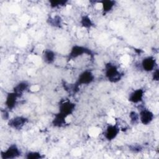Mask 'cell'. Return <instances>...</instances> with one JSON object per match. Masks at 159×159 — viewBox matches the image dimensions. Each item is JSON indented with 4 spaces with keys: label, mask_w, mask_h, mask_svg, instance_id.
Returning a JSON list of instances; mask_svg holds the SVG:
<instances>
[{
    "label": "cell",
    "mask_w": 159,
    "mask_h": 159,
    "mask_svg": "<svg viewBox=\"0 0 159 159\" xmlns=\"http://www.w3.org/2000/svg\"><path fill=\"white\" fill-rule=\"evenodd\" d=\"M106 76L112 83H117L122 78V75L118 71L117 68L110 63L106 65Z\"/></svg>",
    "instance_id": "cell-1"
},
{
    "label": "cell",
    "mask_w": 159,
    "mask_h": 159,
    "mask_svg": "<svg viewBox=\"0 0 159 159\" xmlns=\"http://www.w3.org/2000/svg\"><path fill=\"white\" fill-rule=\"evenodd\" d=\"M20 152L16 145H11L6 151L1 152V158L2 159H11L19 157Z\"/></svg>",
    "instance_id": "cell-2"
},
{
    "label": "cell",
    "mask_w": 159,
    "mask_h": 159,
    "mask_svg": "<svg viewBox=\"0 0 159 159\" xmlns=\"http://www.w3.org/2000/svg\"><path fill=\"white\" fill-rule=\"evenodd\" d=\"M94 80V76L93 73L89 71H85L81 73L78 77L76 86H75V89H78V86L81 84H88L91 83Z\"/></svg>",
    "instance_id": "cell-3"
},
{
    "label": "cell",
    "mask_w": 159,
    "mask_h": 159,
    "mask_svg": "<svg viewBox=\"0 0 159 159\" xmlns=\"http://www.w3.org/2000/svg\"><path fill=\"white\" fill-rule=\"evenodd\" d=\"M75 107V104L71 101H65L60 105V113L67 117L68 116L72 114L74 111Z\"/></svg>",
    "instance_id": "cell-4"
},
{
    "label": "cell",
    "mask_w": 159,
    "mask_h": 159,
    "mask_svg": "<svg viewBox=\"0 0 159 159\" xmlns=\"http://www.w3.org/2000/svg\"><path fill=\"white\" fill-rule=\"evenodd\" d=\"M27 119L22 116H18L14 117L11 119L9 122L8 124L10 127L16 129H20L27 122Z\"/></svg>",
    "instance_id": "cell-5"
},
{
    "label": "cell",
    "mask_w": 159,
    "mask_h": 159,
    "mask_svg": "<svg viewBox=\"0 0 159 159\" xmlns=\"http://www.w3.org/2000/svg\"><path fill=\"white\" fill-rule=\"evenodd\" d=\"M84 53H87V54L91 55V52L89 49H88L84 47L75 45L71 49V51L70 53V58H76Z\"/></svg>",
    "instance_id": "cell-6"
},
{
    "label": "cell",
    "mask_w": 159,
    "mask_h": 159,
    "mask_svg": "<svg viewBox=\"0 0 159 159\" xmlns=\"http://www.w3.org/2000/svg\"><path fill=\"white\" fill-rule=\"evenodd\" d=\"M140 119L143 125L150 124L153 119V114L149 110L143 109L140 112Z\"/></svg>",
    "instance_id": "cell-7"
},
{
    "label": "cell",
    "mask_w": 159,
    "mask_h": 159,
    "mask_svg": "<svg viewBox=\"0 0 159 159\" xmlns=\"http://www.w3.org/2000/svg\"><path fill=\"white\" fill-rule=\"evenodd\" d=\"M156 64L155 60L152 57H148L144 58L142 61L143 69L146 71H150L153 70Z\"/></svg>",
    "instance_id": "cell-8"
},
{
    "label": "cell",
    "mask_w": 159,
    "mask_h": 159,
    "mask_svg": "<svg viewBox=\"0 0 159 159\" xmlns=\"http://www.w3.org/2000/svg\"><path fill=\"white\" fill-rule=\"evenodd\" d=\"M119 132V129L116 125H110L107 126L106 129V130L105 132V137L108 140H113L116 137Z\"/></svg>",
    "instance_id": "cell-9"
},
{
    "label": "cell",
    "mask_w": 159,
    "mask_h": 159,
    "mask_svg": "<svg viewBox=\"0 0 159 159\" xmlns=\"http://www.w3.org/2000/svg\"><path fill=\"white\" fill-rule=\"evenodd\" d=\"M143 93V90L142 89H136L130 94L129 100L133 103L139 102L142 100Z\"/></svg>",
    "instance_id": "cell-10"
},
{
    "label": "cell",
    "mask_w": 159,
    "mask_h": 159,
    "mask_svg": "<svg viewBox=\"0 0 159 159\" xmlns=\"http://www.w3.org/2000/svg\"><path fill=\"white\" fill-rule=\"evenodd\" d=\"M17 98H19L18 96L14 91L12 93H8L6 101V104L8 109H12L14 107L17 102Z\"/></svg>",
    "instance_id": "cell-11"
},
{
    "label": "cell",
    "mask_w": 159,
    "mask_h": 159,
    "mask_svg": "<svg viewBox=\"0 0 159 159\" xmlns=\"http://www.w3.org/2000/svg\"><path fill=\"white\" fill-rule=\"evenodd\" d=\"M65 117L60 112L57 114L55 116V118L53 120V124L55 127H61L65 124Z\"/></svg>",
    "instance_id": "cell-12"
},
{
    "label": "cell",
    "mask_w": 159,
    "mask_h": 159,
    "mask_svg": "<svg viewBox=\"0 0 159 159\" xmlns=\"http://www.w3.org/2000/svg\"><path fill=\"white\" fill-rule=\"evenodd\" d=\"M28 88V84L26 82H20L17 85H16L14 88V92L18 96V97H20L23 92L25 91Z\"/></svg>",
    "instance_id": "cell-13"
},
{
    "label": "cell",
    "mask_w": 159,
    "mask_h": 159,
    "mask_svg": "<svg viewBox=\"0 0 159 159\" xmlns=\"http://www.w3.org/2000/svg\"><path fill=\"white\" fill-rule=\"evenodd\" d=\"M55 58V53L51 50H46L43 53L44 61L47 63H52Z\"/></svg>",
    "instance_id": "cell-14"
},
{
    "label": "cell",
    "mask_w": 159,
    "mask_h": 159,
    "mask_svg": "<svg viewBox=\"0 0 159 159\" xmlns=\"http://www.w3.org/2000/svg\"><path fill=\"white\" fill-rule=\"evenodd\" d=\"M102 9L104 12H107L110 11L115 4V1H104L102 2Z\"/></svg>",
    "instance_id": "cell-15"
},
{
    "label": "cell",
    "mask_w": 159,
    "mask_h": 159,
    "mask_svg": "<svg viewBox=\"0 0 159 159\" xmlns=\"http://www.w3.org/2000/svg\"><path fill=\"white\" fill-rule=\"evenodd\" d=\"M81 24L82 26L85 28H90L93 25L91 20L87 16H84L82 17L81 20Z\"/></svg>",
    "instance_id": "cell-16"
},
{
    "label": "cell",
    "mask_w": 159,
    "mask_h": 159,
    "mask_svg": "<svg viewBox=\"0 0 159 159\" xmlns=\"http://www.w3.org/2000/svg\"><path fill=\"white\" fill-rule=\"evenodd\" d=\"M48 21L51 25H53L55 27H60L61 23V17L58 16H56L53 18H50L48 20Z\"/></svg>",
    "instance_id": "cell-17"
},
{
    "label": "cell",
    "mask_w": 159,
    "mask_h": 159,
    "mask_svg": "<svg viewBox=\"0 0 159 159\" xmlns=\"http://www.w3.org/2000/svg\"><path fill=\"white\" fill-rule=\"evenodd\" d=\"M26 158L28 159H39L42 158L40 153L36 152H30L27 154Z\"/></svg>",
    "instance_id": "cell-18"
},
{
    "label": "cell",
    "mask_w": 159,
    "mask_h": 159,
    "mask_svg": "<svg viewBox=\"0 0 159 159\" xmlns=\"http://www.w3.org/2000/svg\"><path fill=\"white\" fill-rule=\"evenodd\" d=\"M67 2L66 1H50V6L52 7H57L61 6H64Z\"/></svg>",
    "instance_id": "cell-19"
},
{
    "label": "cell",
    "mask_w": 159,
    "mask_h": 159,
    "mask_svg": "<svg viewBox=\"0 0 159 159\" xmlns=\"http://www.w3.org/2000/svg\"><path fill=\"white\" fill-rule=\"evenodd\" d=\"M130 117L131 119V122L133 124L137 123L139 119V116L134 111H132L130 113Z\"/></svg>",
    "instance_id": "cell-20"
},
{
    "label": "cell",
    "mask_w": 159,
    "mask_h": 159,
    "mask_svg": "<svg viewBox=\"0 0 159 159\" xmlns=\"http://www.w3.org/2000/svg\"><path fill=\"white\" fill-rule=\"evenodd\" d=\"M130 150L134 152H139L142 150V147L140 145H133L130 147Z\"/></svg>",
    "instance_id": "cell-21"
},
{
    "label": "cell",
    "mask_w": 159,
    "mask_h": 159,
    "mask_svg": "<svg viewBox=\"0 0 159 159\" xmlns=\"http://www.w3.org/2000/svg\"><path fill=\"white\" fill-rule=\"evenodd\" d=\"M159 79V72L158 70L156 69V70L153 73V80L155 81H158Z\"/></svg>",
    "instance_id": "cell-22"
},
{
    "label": "cell",
    "mask_w": 159,
    "mask_h": 159,
    "mask_svg": "<svg viewBox=\"0 0 159 159\" xmlns=\"http://www.w3.org/2000/svg\"><path fill=\"white\" fill-rule=\"evenodd\" d=\"M2 117L4 119H8V117H9V115H8V113L6 111H2Z\"/></svg>",
    "instance_id": "cell-23"
}]
</instances>
